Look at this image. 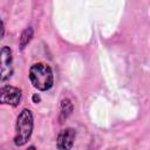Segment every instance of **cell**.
Returning a JSON list of instances; mask_svg holds the SVG:
<instances>
[{"mask_svg":"<svg viewBox=\"0 0 150 150\" xmlns=\"http://www.w3.org/2000/svg\"><path fill=\"white\" fill-rule=\"evenodd\" d=\"M29 80L36 89L41 91L49 90L54 83L52 68L42 62L34 63L29 69Z\"/></svg>","mask_w":150,"mask_h":150,"instance_id":"1","label":"cell"},{"mask_svg":"<svg viewBox=\"0 0 150 150\" xmlns=\"http://www.w3.org/2000/svg\"><path fill=\"white\" fill-rule=\"evenodd\" d=\"M33 131V115L29 109H23L16 120L14 143L18 146L25 145L32 136Z\"/></svg>","mask_w":150,"mask_h":150,"instance_id":"2","label":"cell"},{"mask_svg":"<svg viewBox=\"0 0 150 150\" xmlns=\"http://www.w3.org/2000/svg\"><path fill=\"white\" fill-rule=\"evenodd\" d=\"M13 56L9 47L5 46L0 49V81L8 80L13 74Z\"/></svg>","mask_w":150,"mask_h":150,"instance_id":"3","label":"cell"},{"mask_svg":"<svg viewBox=\"0 0 150 150\" xmlns=\"http://www.w3.org/2000/svg\"><path fill=\"white\" fill-rule=\"evenodd\" d=\"M21 100V89L13 87V86H4L0 88V103L1 104H9V105H18Z\"/></svg>","mask_w":150,"mask_h":150,"instance_id":"4","label":"cell"},{"mask_svg":"<svg viewBox=\"0 0 150 150\" xmlns=\"http://www.w3.org/2000/svg\"><path fill=\"white\" fill-rule=\"evenodd\" d=\"M76 132L73 128H66L60 131L56 139V145L59 150H70L74 145Z\"/></svg>","mask_w":150,"mask_h":150,"instance_id":"5","label":"cell"},{"mask_svg":"<svg viewBox=\"0 0 150 150\" xmlns=\"http://www.w3.org/2000/svg\"><path fill=\"white\" fill-rule=\"evenodd\" d=\"M73 112V103L69 98H63L60 104V121L67 120Z\"/></svg>","mask_w":150,"mask_h":150,"instance_id":"6","label":"cell"},{"mask_svg":"<svg viewBox=\"0 0 150 150\" xmlns=\"http://www.w3.org/2000/svg\"><path fill=\"white\" fill-rule=\"evenodd\" d=\"M32 38H33V28L28 27L21 34V38H20V48L21 49H25V47L28 45V42L32 40Z\"/></svg>","mask_w":150,"mask_h":150,"instance_id":"7","label":"cell"},{"mask_svg":"<svg viewBox=\"0 0 150 150\" xmlns=\"http://www.w3.org/2000/svg\"><path fill=\"white\" fill-rule=\"evenodd\" d=\"M4 33H5V28H4V23H2V21L0 19V38L4 36Z\"/></svg>","mask_w":150,"mask_h":150,"instance_id":"8","label":"cell"},{"mask_svg":"<svg viewBox=\"0 0 150 150\" xmlns=\"http://www.w3.org/2000/svg\"><path fill=\"white\" fill-rule=\"evenodd\" d=\"M40 100H41V98H40V96H39L38 94H34V95H33V102H34V103L40 102Z\"/></svg>","mask_w":150,"mask_h":150,"instance_id":"9","label":"cell"},{"mask_svg":"<svg viewBox=\"0 0 150 150\" xmlns=\"http://www.w3.org/2000/svg\"><path fill=\"white\" fill-rule=\"evenodd\" d=\"M26 150H38V149H36L35 146H33V145H32V146H29V148H27Z\"/></svg>","mask_w":150,"mask_h":150,"instance_id":"10","label":"cell"}]
</instances>
